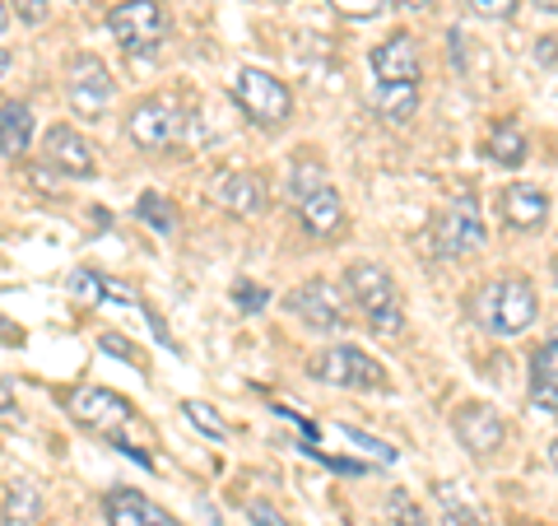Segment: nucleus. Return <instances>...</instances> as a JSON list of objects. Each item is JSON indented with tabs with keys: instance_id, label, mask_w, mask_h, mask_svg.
<instances>
[{
	"instance_id": "a211bd4d",
	"label": "nucleus",
	"mask_w": 558,
	"mask_h": 526,
	"mask_svg": "<svg viewBox=\"0 0 558 526\" xmlns=\"http://www.w3.org/2000/svg\"><path fill=\"white\" fill-rule=\"evenodd\" d=\"M43 494L33 480H10L5 503H0V526H43Z\"/></svg>"
},
{
	"instance_id": "c756f323",
	"label": "nucleus",
	"mask_w": 558,
	"mask_h": 526,
	"mask_svg": "<svg viewBox=\"0 0 558 526\" xmlns=\"http://www.w3.org/2000/svg\"><path fill=\"white\" fill-rule=\"evenodd\" d=\"M233 298H238V308H242V312H260V308L270 303V294L260 289V285H238Z\"/></svg>"
},
{
	"instance_id": "4c0bfd02",
	"label": "nucleus",
	"mask_w": 558,
	"mask_h": 526,
	"mask_svg": "<svg viewBox=\"0 0 558 526\" xmlns=\"http://www.w3.org/2000/svg\"><path fill=\"white\" fill-rule=\"evenodd\" d=\"M10 28V10H5V0H0V33Z\"/></svg>"
},
{
	"instance_id": "bb28decb",
	"label": "nucleus",
	"mask_w": 558,
	"mask_h": 526,
	"mask_svg": "<svg viewBox=\"0 0 558 526\" xmlns=\"http://www.w3.org/2000/svg\"><path fill=\"white\" fill-rule=\"evenodd\" d=\"M340 433L349 438L354 447H363V452H373L377 462H396V447H387V443H377V438H368V433H359V429H349V425H340Z\"/></svg>"
},
{
	"instance_id": "4468645a",
	"label": "nucleus",
	"mask_w": 558,
	"mask_h": 526,
	"mask_svg": "<svg viewBox=\"0 0 558 526\" xmlns=\"http://www.w3.org/2000/svg\"><path fill=\"white\" fill-rule=\"evenodd\" d=\"M43 154H47V164L65 172V178H94V145L84 140L75 127H51L47 140H43Z\"/></svg>"
},
{
	"instance_id": "ddd939ff",
	"label": "nucleus",
	"mask_w": 558,
	"mask_h": 526,
	"mask_svg": "<svg viewBox=\"0 0 558 526\" xmlns=\"http://www.w3.org/2000/svg\"><path fill=\"white\" fill-rule=\"evenodd\" d=\"M373 75L377 84H418L424 61H418V43L410 33H391L381 47H373Z\"/></svg>"
},
{
	"instance_id": "2f4dec72",
	"label": "nucleus",
	"mask_w": 558,
	"mask_h": 526,
	"mask_svg": "<svg viewBox=\"0 0 558 526\" xmlns=\"http://www.w3.org/2000/svg\"><path fill=\"white\" fill-rule=\"evenodd\" d=\"M10 5L20 10L24 24H47V14H51V0H10Z\"/></svg>"
},
{
	"instance_id": "a19ab883",
	"label": "nucleus",
	"mask_w": 558,
	"mask_h": 526,
	"mask_svg": "<svg viewBox=\"0 0 558 526\" xmlns=\"http://www.w3.org/2000/svg\"><path fill=\"white\" fill-rule=\"evenodd\" d=\"M549 462L558 466V438H554V443H549Z\"/></svg>"
},
{
	"instance_id": "c9c22d12",
	"label": "nucleus",
	"mask_w": 558,
	"mask_h": 526,
	"mask_svg": "<svg viewBox=\"0 0 558 526\" xmlns=\"http://www.w3.org/2000/svg\"><path fill=\"white\" fill-rule=\"evenodd\" d=\"M102 349H112V355H121V359H135V349H126L117 336H102Z\"/></svg>"
},
{
	"instance_id": "aec40b11",
	"label": "nucleus",
	"mask_w": 558,
	"mask_h": 526,
	"mask_svg": "<svg viewBox=\"0 0 558 526\" xmlns=\"http://www.w3.org/2000/svg\"><path fill=\"white\" fill-rule=\"evenodd\" d=\"M215 201L229 210V215H256L260 210V182L252 172H223L215 182Z\"/></svg>"
},
{
	"instance_id": "79ce46f5",
	"label": "nucleus",
	"mask_w": 558,
	"mask_h": 526,
	"mask_svg": "<svg viewBox=\"0 0 558 526\" xmlns=\"http://www.w3.org/2000/svg\"><path fill=\"white\" fill-rule=\"evenodd\" d=\"M517 526H545V522H526V517H521V522H517Z\"/></svg>"
},
{
	"instance_id": "2eb2a0df",
	"label": "nucleus",
	"mask_w": 558,
	"mask_h": 526,
	"mask_svg": "<svg viewBox=\"0 0 558 526\" xmlns=\"http://www.w3.org/2000/svg\"><path fill=\"white\" fill-rule=\"evenodd\" d=\"M102 513H108V526H182L172 513H163L154 499L140 494V489H108Z\"/></svg>"
},
{
	"instance_id": "9d476101",
	"label": "nucleus",
	"mask_w": 558,
	"mask_h": 526,
	"mask_svg": "<svg viewBox=\"0 0 558 526\" xmlns=\"http://www.w3.org/2000/svg\"><path fill=\"white\" fill-rule=\"evenodd\" d=\"M65 94H70V108L80 117H102L112 103V75L98 57H75L70 61V75H65Z\"/></svg>"
},
{
	"instance_id": "cd10ccee",
	"label": "nucleus",
	"mask_w": 558,
	"mask_h": 526,
	"mask_svg": "<svg viewBox=\"0 0 558 526\" xmlns=\"http://www.w3.org/2000/svg\"><path fill=\"white\" fill-rule=\"evenodd\" d=\"M330 5H336L344 20H377L387 0H330Z\"/></svg>"
},
{
	"instance_id": "ea45409f",
	"label": "nucleus",
	"mask_w": 558,
	"mask_h": 526,
	"mask_svg": "<svg viewBox=\"0 0 558 526\" xmlns=\"http://www.w3.org/2000/svg\"><path fill=\"white\" fill-rule=\"evenodd\" d=\"M539 10H549V14H558V0H535Z\"/></svg>"
},
{
	"instance_id": "1a4fd4ad",
	"label": "nucleus",
	"mask_w": 558,
	"mask_h": 526,
	"mask_svg": "<svg viewBox=\"0 0 558 526\" xmlns=\"http://www.w3.org/2000/svg\"><path fill=\"white\" fill-rule=\"evenodd\" d=\"M433 238H438V252L442 256H470L484 248V219H480V205L475 196H461L451 201L438 224H433Z\"/></svg>"
},
{
	"instance_id": "dca6fc26",
	"label": "nucleus",
	"mask_w": 558,
	"mask_h": 526,
	"mask_svg": "<svg viewBox=\"0 0 558 526\" xmlns=\"http://www.w3.org/2000/svg\"><path fill=\"white\" fill-rule=\"evenodd\" d=\"M498 210H502V219L512 224V229H545V219H549V196L539 187L531 182H517V187H502V196H498Z\"/></svg>"
},
{
	"instance_id": "72a5a7b5",
	"label": "nucleus",
	"mask_w": 558,
	"mask_h": 526,
	"mask_svg": "<svg viewBox=\"0 0 558 526\" xmlns=\"http://www.w3.org/2000/svg\"><path fill=\"white\" fill-rule=\"evenodd\" d=\"M391 507L400 513V526H418V522H424V517H418V507H414L405 494H396V499H391Z\"/></svg>"
},
{
	"instance_id": "c85d7f7f",
	"label": "nucleus",
	"mask_w": 558,
	"mask_h": 526,
	"mask_svg": "<svg viewBox=\"0 0 558 526\" xmlns=\"http://www.w3.org/2000/svg\"><path fill=\"white\" fill-rule=\"evenodd\" d=\"M247 517H252V526H289V517L279 513L275 503H266V499H252L247 503Z\"/></svg>"
},
{
	"instance_id": "423d86ee",
	"label": "nucleus",
	"mask_w": 558,
	"mask_h": 526,
	"mask_svg": "<svg viewBox=\"0 0 558 526\" xmlns=\"http://www.w3.org/2000/svg\"><path fill=\"white\" fill-rule=\"evenodd\" d=\"M108 28L126 57H149L168 38V10H163V0H121L108 14Z\"/></svg>"
},
{
	"instance_id": "b1692460",
	"label": "nucleus",
	"mask_w": 558,
	"mask_h": 526,
	"mask_svg": "<svg viewBox=\"0 0 558 526\" xmlns=\"http://www.w3.org/2000/svg\"><path fill=\"white\" fill-rule=\"evenodd\" d=\"M182 415H186L201 433L215 438V443H223V438H229V425H223V419L215 415V406H205V401H182Z\"/></svg>"
},
{
	"instance_id": "f3484780",
	"label": "nucleus",
	"mask_w": 558,
	"mask_h": 526,
	"mask_svg": "<svg viewBox=\"0 0 558 526\" xmlns=\"http://www.w3.org/2000/svg\"><path fill=\"white\" fill-rule=\"evenodd\" d=\"M531 401L539 410L558 415V336L539 345L531 359Z\"/></svg>"
},
{
	"instance_id": "473e14b6",
	"label": "nucleus",
	"mask_w": 558,
	"mask_h": 526,
	"mask_svg": "<svg viewBox=\"0 0 558 526\" xmlns=\"http://www.w3.org/2000/svg\"><path fill=\"white\" fill-rule=\"evenodd\" d=\"M0 345H10V349H20V345H24V326H20V322H10L5 312H0Z\"/></svg>"
},
{
	"instance_id": "5701e85b",
	"label": "nucleus",
	"mask_w": 558,
	"mask_h": 526,
	"mask_svg": "<svg viewBox=\"0 0 558 526\" xmlns=\"http://www.w3.org/2000/svg\"><path fill=\"white\" fill-rule=\"evenodd\" d=\"M488 154H494L498 164H508V168L526 164V135H521L517 127H498L494 135H488Z\"/></svg>"
},
{
	"instance_id": "7c9ffc66",
	"label": "nucleus",
	"mask_w": 558,
	"mask_h": 526,
	"mask_svg": "<svg viewBox=\"0 0 558 526\" xmlns=\"http://www.w3.org/2000/svg\"><path fill=\"white\" fill-rule=\"evenodd\" d=\"M470 10L484 14V20H512L517 0H470Z\"/></svg>"
},
{
	"instance_id": "e433bc0d",
	"label": "nucleus",
	"mask_w": 558,
	"mask_h": 526,
	"mask_svg": "<svg viewBox=\"0 0 558 526\" xmlns=\"http://www.w3.org/2000/svg\"><path fill=\"white\" fill-rule=\"evenodd\" d=\"M396 5H405V10H428L433 0H396Z\"/></svg>"
},
{
	"instance_id": "f704fd0d",
	"label": "nucleus",
	"mask_w": 558,
	"mask_h": 526,
	"mask_svg": "<svg viewBox=\"0 0 558 526\" xmlns=\"http://www.w3.org/2000/svg\"><path fill=\"white\" fill-rule=\"evenodd\" d=\"M10 410H14V382L0 378V419H5Z\"/></svg>"
},
{
	"instance_id": "f03ea898",
	"label": "nucleus",
	"mask_w": 558,
	"mask_h": 526,
	"mask_svg": "<svg viewBox=\"0 0 558 526\" xmlns=\"http://www.w3.org/2000/svg\"><path fill=\"white\" fill-rule=\"evenodd\" d=\"M65 410H70V419H75L80 429L108 438V443H117L121 452H135L131 438H126V429L135 425V406H131V401H121L117 392H108V387H80V392L65 396ZM135 457H140V452H135ZM140 462H145V457H140Z\"/></svg>"
},
{
	"instance_id": "20e7f679",
	"label": "nucleus",
	"mask_w": 558,
	"mask_h": 526,
	"mask_svg": "<svg viewBox=\"0 0 558 526\" xmlns=\"http://www.w3.org/2000/svg\"><path fill=\"white\" fill-rule=\"evenodd\" d=\"M229 94L242 112H247V121H256V127H284V121L293 117V94H289V84H279L270 70H260V65H242L233 70V80H229Z\"/></svg>"
},
{
	"instance_id": "58836bf2",
	"label": "nucleus",
	"mask_w": 558,
	"mask_h": 526,
	"mask_svg": "<svg viewBox=\"0 0 558 526\" xmlns=\"http://www.w3.org/2000/svg\"><path fill=\"white\" fill-rule=\"evenodd\" d=\"M10 75V51H0V80Z\"/></svg>"
},
{
	"instance_id": "4be33fe9",
	"label": "nucleus",
	"mask_w": 558,
	"mask_h": 526,
	"mask_svg": "<svg viewBox=\"0 0 558 526\" xmlns=\"http://www.w3.org/2000/svg\"><path fill=\"white\" fill-rule=\"evenodd\" d=\"M135 219L149 224L154 234H172V229H178V210H172L159 191H145V196L135 201Z\"/></svg>"
},
{
	"instance_id": "f8f14e48",
	"label": "nucleus",
	"mask_w": 558,
	"mask_h": 526,
	"mask_svg": "<svg viewBox=\"0 0 558 526\" xmlns=\"http://www.w3.org/2000/svg\"><path fill=\"white\" fill-rule=\"evenodd\" d=\"M451 433L461 438V447L470 452V457H494V452L502 447V419L494 406H461L457 415H451Z\"/></svg>"
},
{
	"instance_id": "39448f33",
	"label": "nucleus",
	"mask_w": 558,
	"mask_h": 526,
	"mask_svg": "<svg viewBox=\"0 0 558 526\" xmlns=\"http://www.w3.org/2000/svg\"><path fill=\"white\" fill-rule=\"evenodd\" d=\"M289 196H293V205H299L307 234H317V238H336V234H340L344 205H340L336 187L326 182V172H322L317 164H299V168H293Z\"/></svg>"
},
{
	"instance_id": "0eeeda50",
	"label": "nucleus",
	"mask_w": 558,
	"mask_h": 526,
	"mask_svg": "<svg viewBox=\"0 0 558 526\" xmlns=\"http://www.w3.org/2000/svg\"><path fill=\"white\" fill-rule=\"evenodd\" d=\"M312 378L326 382V387H344V392H381L387 387V373L373 355H363L354 345H330L312 359Z\"/></svg>"
},
{
	"instance_id": "37998d69",
	"label": "nucleus",
	"mask_w": 558,
	"mask_h": 526,
	"mask_svg": "<svg viewBox=\"0 0 558 526\" xmlns=\"http://www.w3.org/2000/svg\"><path fill=\"white\" fill-rule=\"evenodd\" d=\"M554 285H558V266H554Z\"/></svg>"
},
{
	"instance_id": "f257e3e1",
	"label": "nucleus",
	"mask_w": 558,
	"mask_h": 526,
	"mask_svg": "<svg viewBox=\"0 0 558 526\" xmlns=\"http://www.w3.org/2000/svg\"><path fill=\"white\" fill-rule=\"evenodd\" d=\"M535 289L526 285V279H494V285H484L475 294V303H470V312H475V322L488 331V336H517V331H526L535 322Z\"/></svg>"
},
{
	"instance_id": "412c9836",
	"label": "nucleus",
	"mask_w": 558,
	"mask_h": 526,
	"mask_svg": "<svg viewBox=\"0 0 558 526\" xmlns=\"http://www.w3.org/2000/svg\"><path fill=\"white\" fill-rule=\"evenodd\" d=\"M377 112L387 121H410L418 112V84H377Z\"/></svg>"
},
{
	"instance_id": "a878e982",
	"label": "nucleus",
	"mask_w": 558,
	"mask_h": 526,
	"mask_svg": "<svg viewBox=\"0 0 558 526\" xmlns=\"http://www.w3.org/2000/svg\"><path fill=\"white\" fill-rule=\"evenodd\" d=\"M70 294H75L80 303H102V294H108V279L94 275V271H75V275H70Z\"/></svg>"
},
{
	"instance_id": "7ed1b4c3",
	"label": "nucleus",
	"mask_w": 558,
	"mask_h": 526,
	"mask_svg": "<svg viewBox=\"0 0 558 526\" xmlns=\"http://www.w3.org/2000/svg\"><path fill=\"white\" fill-rule=\"evenodd\" d=\"M344 285L354 294L359 312L368 318V326L377 331L381 340H391L405 331V318H400V303H396V285L391 275L377 266V261H354V266L344 271Z\"/></svg>"
},
{
	"instance_id": "393cba45",
	"label": "nucleus",
	"mask_w": 558,
	"mask_h": 526,
	"mask_svg": "<svg viewBox=\"0 0 558 526\" xmlns=\"http://www.w3.org/2000/svg\"><path fill=\"white\" fill-rule=\"evenodd\" d=\"M438 494H442V503H447V507H442V526H488V522L480 517V507H470V503H461V499H457V494H451V489H447V485L438 489Z\"/></svg>"
},
{
	"instance_id": "6e6552de",
	"label": "nucleus",
	"mask_w": 558,
	"mask_h": 526,
	"mask_svg": "<svg viewBox=\"0 0 558 526\" xmlns=\"http://www.w3.org/2000/svg\"><path fill=\"white\" fill-rule=\"evenodd\" d=\"M284 308L293 312V318H303L312 331H326V336L349 331V308H344V298L336 294L330 279H303L299 289L284 294Z\"/></svg>"
},
{
	"instance_id": "9b49d317",
	"label": "nucleus",
	"mask_w": 558,
	"mask_h": 526,
	"mask_svg": "<svg viewBox=\"0 0 558 526\" xmlns=\"http://www.w3.org/2000/svg\"><path fill=\"white\" fill-rule=\"evenodd\" d=\"M126 135L135 140L140 150H168L172 140L182 135V112H178V103L172 98H145L140 108L131 112L126 121Z\"/></svg>"
},
{
	"instance_id": "6ab92c4d",
	"label": "nucleus",
	"mask_w": 558,
	"mask_h": 526,
	"mask_svg": "<svg viewBox=\"0 0 558 526\" xmlns=\"http://www.w3.org/2000/svg\"><path fill=\"white\" fill-rule=\"evenodd\" d=\"M33 145V108L28 103H0V159H14Z\"/></svg>"
}]
</instances>
